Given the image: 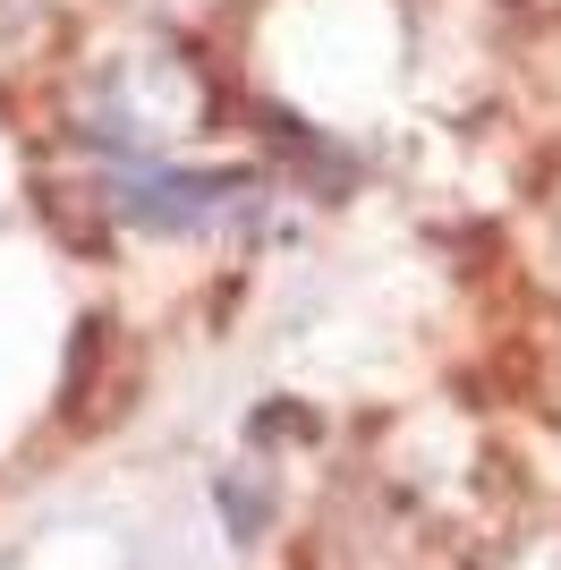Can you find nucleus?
Instances as JSON below:
<instances>
[{
    "label": "nucleus",
    "instance_id": "obj_1",
    "mask_svg": "<svg viewBox=\"0 0 561 570\" xmlns=\"http://www.w3.org/2000/svg\"><path fill=\"white\" fill-rule=\"evenodd\" d=\"M238 196V179H145V188L119 196V214L137 222V230H205V222H222V205Z\"/></svg>",
    "mask_w": 561,
    "mask_h": 570
}]
</instances>
